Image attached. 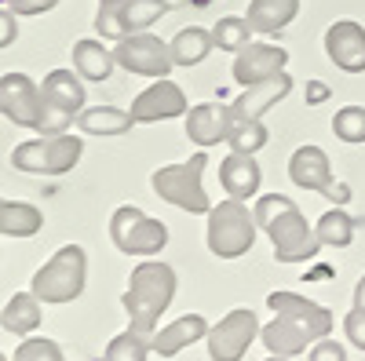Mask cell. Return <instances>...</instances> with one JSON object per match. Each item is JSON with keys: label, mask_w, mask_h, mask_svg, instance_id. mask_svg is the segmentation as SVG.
Listing matches in <instances>:
<instances>
[{"label": "cell", "mask_w": 365, "mask_h": 361, "mask_svg": "<svg viewBox=\"0 0 365 361\" xmlns=\"http://www.w3.org/2000/svg\"><path fill=\"white\" fill-rule=\"evenodd\" d=\"M252 216H256L259 230L270 237L274 259H278V263H307V259L318 256L322 241H318L314 226L307 223V216L296 208L292 197H285V194H263V197H256Z\"/></svg>", "instance_id": "1"}, {"label": "cell", "mask_w": 365, "mask_h": 361, "mask_svg": "<svg viewBox=\"0 0 365 361\" xmlns=\"http://www.w3.org/2000/svg\"><path fill=\"white\" fill-rule=\"evenodd\" d=\"M172 295H175V270L161 259H143L132 270L125 295H120V303H125V310H128L132 333H139L146 340L154 336L161 314L172 307Z\"/></svg>", "instance_id": "2"}, {"label": "cell", "mask_w": 365, "mask_h": 361, "mask_svg": "<svg viewBox=\"0 0 365 361\" xmlns=\"http://www.w3.org/2000/svg\"><path fill=\"white\" fill-rule=\"evenodd\" d=\"M256 230H259V223L249 212V204L237 197H227L220 204H212V212H208V230H205L208 252L220 259L245 256L256 245Z\"/></svg>", "instance_id": "3"}, {"label": "cell", "mask_w": 365, "mask_h": 361, "mask_svg": "<svg viewBox=\"0 0 365 361\" xmlns=\"http://www.w3.org/2000/svg\"><path fill=\"white\" fill-rule=\"evenodd\" d=\"M205 164H208V154H205V150H197L190 161L158 168L154 179H150V187H154V194H158L161 201L182 208V212H190V216H208V212H212V201H208L205 183H201Z\"/></svg>", "instance_id": "4"}, {"label": "cell", "mask_w": 365, "mask_h": 361, "mask_svg": "<svg viewBox=\"0 0 365 361\" xmlns=\"http://www.w3.org/2000/svg\"><path fill=\"white\" fill-rule=\"evenodd\" d=\"M84 278H88V256L81 245H63L58 248L37 274H34V285H29V292H34L41 303H70V299H77L84 292Z\"/></svg>", "instance_id": "5"}, {"label": "cell", "mask_w": 365, "mask_h": 361, "mask_svg": "<svg viewBox=\"0 0 365 361\" xmlns=\"http://www.w3.org/2000/svg\"><path fill=\"white\" fill-rule=\"evenodd\" d=\"M84 77L77 70H51L41 84V95H44V113H41V135H63L73 117L84 110Z\"/></svg>", "instance_id": "6"}, {"label": "cell", "mask_w": 365, "mask_h": 361, "mask_svg": "<svg viewBox=\"0 0 365 361\" xmlns=\"http://www.w3.org/2000/svg\"><path fill=\"white\" fill-rule=\"evenodd\" d=\"M110 237L125 256H143L154 259L168 245V226L154 216H146L135 204H120L110 216Z\"/></svg>", "instance_id": "7"}, {"label": "cell", "mask_w": 365, "mask_h": 361, "mask_svg": "<svg viewBox=\"0 0 365 361\" xmlns=\"http://www.w3.org/2000/svg\"><path fill=\"white\" fill-rule=\"evenodd\" d=\"M81 154H84V142L63 132V135H41V139L19 142L11 164L19 172H34V175H63L81 161Z\"/></svg>", "instance_id": "8"}, {"label": "cell", "mask_w": 365, "mask_h": 361, "mask_svg": "<svg viewBox=\"0 0 365 361\" xmlns=\"http://www.w3.org/2000/svg\"><path fill=\"white\" fill-rule=\"evenodd\" d=\"M172 11L168 0H125V4H99L96 29L103 41H125L132 33H143Z\"/></svg>", "instance_id": "9"}, {"label": "cell", "mask_w": 365, "mask_h": 361, "mask_svg": "<svg viewBox=\"0 0 365 361\" xmlns=\"http://www.w3.org/2000/svg\"><path fill=\"white\" fill-rule=\"evenodd\" d=\"M259 318L252 310H230L220 325L208 328L205 336V347H208V357L212 361H241L249 354V347L259 340Z\"/></svg>", "instance_id": "10"}, {"label": "cell", "mask_w": 365, "mask_h": 361, "mask_svg": "<svg viewBox=\"0 0 365 361\" xmlns=\"http://www.w3.org/2000/svg\"><path fill=\"white\" fill-rule=\"evenodd\" d=\"M113 58H117L120 70L139 73V77H154V80L168 77L172 66H175V63H172V48H168L161 37L146 33V29H143V33L125 37V41H117Z\"/></svg>", "instance_id": "11"}, {"label": "cell", "mask_w": 365, "mask_h": 361, "mask_svg": "<svg viewBox=\"0 0 365 361\" xmlns=\"http://www.w3.org/2000/svg\"><path fill=\"white\" fill-rule=\"evenodd\" d=\"M289 179H292L296 187H303V190L325 194L329 201H336L340 208L351 201V187L332 179V164H329L322 146H299L296 154L289 157Z\"/></svg>", "instance_id": "12"}, {"label": "cell", "mask_w": 365, "mask_h": 361, "mask_svg": "<svg viewBox=\"0 0 365 361\" xmlns=\"http://www.w3.org/2000/svg\"><path fill=\"white\" fill-rule=\"evenodd\" d=\"M0 113L15 120L19 128H37L44 113L41 84H34L26 73H4L0 77Z\"/></svg>", "instance_id": "13"}, {"label": "cell", "mask_w": 365, "mask_h": 361, "mask_svg": "<svg viewBox=\"0 0 365 361\" xmlns=\"http://www.w3.org/2000/svg\"><path fill=\"white\" fill-rule=\"evenodd\" d=\"M285 63H289V51L282 44H267V41H252L245 44L237 55H234V80L241 88H252V84H263L270 77L285 73Z\"/></svg>", "instance_id": "14"}, {"label": "cell", "mask_w": 365, "mask_h": 361, "mask_svg": "<svg viewBox=\"0 0 365 361\" xmlns=\"http://www.w3.org/2000/svg\"><path fill=\"white\" fill-rule=\"evenodd\" d=\"M187 95H182V88L175 84V80H168V77H161V80H154L146 88V92H139L135 95V103H132V120L135 125H154V120H172V117H187Z\"/></svg>", "instance_id": "15"}, {"label": "cell", "mask_w": 365, "mask_h": 361, "mask_svg": "<svg viewBox=\"0 0 365 361\" xmlns=\"http://www.w3.org/2000/svg\"><path fill=\"white\" fill-rule=\"evenodd\" d=\"M267 307L282 318H292L299 328H307L314 340H325L332 333V310L314 303V299L299 295V292H270L267 295Z\"/></svg>", "instance_id": "16"}, {"label": "cell", "mask_w": 365, "mask_h": 361, "mask_svg": "<svg viewBox=\"0 0 365 361\" xmlns=\"http://www.w3.org/2000/svg\"><path fill=\"white\" fill-rule=\"evenodd\" d=\"M325 55L344 73H365V26L354 19H340L325 29Z\"/></svg>", "instance_id": "17"}, {"label": "cell", "mask_w": 365, "mask_h": 361, "mask_svg": "<svg viewBox=\"0 0 365 361\" xmlns=\"http://www.w3.org/2000/svg\"><path fill=\"white\" fill-rule=\"evenodd\" d=\"M230 128H234V113L223 103H197V106L187 110V139L197 142L201 150L227 142Z\"/></svg>", "instance_id": "18"}, {"label": "cell", "mask_w": 365, "mask_h": 361, "mask_svg": "<svg viewBox=\"0 0 365 361\" xmlns=\"http://www.w3.org/2000/svg\"><path fill=\"white\" fill-rule=\"evenodd\" d=\"M289 92H292V77L278 73V77H270L263 84L241 88V95L230 103V113H234V120H263V113L270 106H278Z\"/></svg>", "instance_id": "19"}, {"label": "cell", "mask_w": 365, "mask_h": 361, "mask_svg": "<svg viewBox=\"0 0 365 361\" xmlns=\"http://www.w3.org/2000/svg\"><path fill=\"white\" fill-rule=\"evenodd\" d=\"M208 328H212V325H208L201 314H182V318L161 325L158 333L150 336V350L161 354V357H175V354L187 350V347L201 343V340L208 336Z\"/></svg>", "instance_id": "20"}, {"label": "cell", "mask_w": 365, "mask_h": 361, "mask_svg": "<svg viewBox=\"0 0 365 361\" xmlns=\"http://www.w3.org/2000/svg\"><path fill=\"white\" fill-rule=\"evenodd\" d=\"M220 183L227 190V197H237V201H249L259 194V183H263V172L256 164V154H234L223 157L220 164Z\"/></svg>", "instance_id": "21"}, {"label": "cell", "mask_w": 365, "mask_h": 361, "mask_svg": "<svg viewBox=\"0 0 365 361\" xmlns=\"http://www.w3.org/2000/svg\"><path fill=\"white\" fill-rule=\"evenodd\" d=\"M259 340L270 354H278V357H296V354H303L307 347L318 343L307 328H299L292 318H282V314H274V321L259 328Z\"/></svg>", "instance_id": "22"}, {"label": "cell", "mask_w": 365, "mask_h": 361, "mask_svg": "<svg viewBox=\"0 0 365 361\" xmlns=\"http://www.w3.org/2000/svg\"><path fill=\"white\" fill-rule=\"evenodd\" d=\"M296 15H299V0H252L245 19L252 33H282Z\"/></svg>", "instance_id": "23"}, {"label": "cell", "mask_w": 365, "mask_h": 361, "mask_svg": "<svg viewBox=\"0 0 365 361\" xmlns=\"http://www.w3.org/2000/svg\"><path fill=\"white\" fill-rule=\"evenodd\" d=\"M0 325H4V333H11V336L37 333V325H41V299L34 292H15L4 303V310H0Z\"/></svg>", "instance_id": "24"}, {"label": "cell", "mask_w": 365, "mask_h": 361, "mask_svg": "<svg viewBox=\"0 0 365 361\" xmlns=\"http://www.w3.org/2000/svg\"><path fill=\"white\" fill-rule=\"evenodd\" d=\"M135 125L128 110H117V106H84L77 113V128L84 135H125Z\"/></svg>", "instance_id": "25"}, {"label": "cell", "mask_w": 365, "mask_h": 361, "mask_svg": "<svg viewBox=\"0 0 365 361\" xmlns=\"http://www.w3.org/2000/svg\"><path fill=\"white\" fill-rule=\"evenodd\" d=\"M117 66L113 51L103 44V41H77L73 44V70L84 77V80H106Z\"/></svg>", "instance_id": "26"}, {"label": "cell", "mask_w": 365, "mask_h": 361, "mask_svg": "<svg viewBox=\"0 0 365 361\" xmlns=\"http://www.w3.org/2000/svg\"><path fill=\"white\" fill-rule=\"evenodd\" d=\"M44 226V216L29 201H4L0 197V234L8 237H34Z\"/></svg>", "instance_id": "27"}, {"label": "cell", "mask_w": 365, "mask_h": 361, "mask_svg": "<svg viewBox=\"0 0 365 361\" xmlns=\"http://www.w3.org/2000/svg\"><path fill=\"white\" fill-rule=\"evenodd\" d=\"M168 48H172V63L175 66H197V63H205L208 51L216 44H212V29L187 26V29H179V33L168 41Z\"/></svg>", "instance_id": "28"}, {"label": "cell", "mask_w": 365, "mask_h": 361, "mask_svg": "<svg viewBox=\"0 0 365 361\" xmlns=\"http://www.w3.org/2000/svg\"><path fill=\"white\" fill-rule=\"evenodd\" d=\"M354 226H358V219H351L344 208L336 204V208H329V212L318 219L314 234L322 241V248H347L351 237H354Z\"/></svg>", "instance_id": "29"}, {"label": "cell", "mask_w": 365, "mask_h": 361, "mask_svg": "<svg viewBox=\"0 0 365 361\" xmlns=\"http://www.w3.org/2000/svg\"><path fill=\"white\" fill-rule=\"evenodd\" d=\"M252 37V26H249V19H237V15H227V19H220L216 22V29H212V44H216L220 51H241L245 44H252L249 41Z\"/></svg>", "instance_id": "30"}, {"label": "cell", "mask_w": 365, "mask_h": 361, "mask_svg": "<svg viewBox=\"0 0 365 361\" xmlns=\"http://www.w3.org/2000/svg\"><path fill=\"white\" fill-rule=\"evenodd\" d=\"M230 150L234 154H259V150L267 146V128L263 120H234L230 128Z\"/></svg>", "instance_id": "31"}, {"label": "cell", "mask_w": 365, "mask_h": 361, "mask_svg": "<svg viewBox=\"0 0 365 361\" xmlns=\"http://www.w3.org/2000/svg\"><path fill=\"white\" fill-rule=\"evenodd\" d=\"M146 354H150V340L128 328V333H120L106 343L103 361H146Z\"/></svg>", "instance_id": "32"}, {"label": "cell", "mask_w": 365, "mask_h": 361, "mask_svg": "<svg viewBox=\"0 0 365 361\" xmlns=\"http://www.w3.org/2000/svg\"><path fill=\"white\" fill-rule=\"evenodd\" d=\"M332 132L344 142H365V106H344L332 117Z\"/></svg>", "instance_id": "33"}, {"label": "cell", "mask_w": 365, "mask_h": 361, "mask_svg": "<svg viewBox=\"0 0 365 361\" xmlns=\"http://www.w3.org/2000/svg\"><path fill=\"white\" fill-rule=\"evenodd\" d=\"M15 361H66V357H63V347H58L55 340L26 336V340L15 347Z\"/></svg>", "instance_id": "34"}, {"label": "cell", "mask_w": 365, "mask_h": 361, "mask_svg": "<svg viewBox=\"0 0 365 361\" xmlns=\"http://www.w3.org/2000/svg\"><path fill=\"white\" fill-rule=\"evenodd\" d=\"M307 361H347V347L325 336V340H318V343L307 350Z\"/></svg>", "instance_id": "35"}, {"label": "cell", "mask_w": 365, "mask_h": 361, "mask_svg": "<svg viewBox=\"0 0 365 361\" xmlns=\"http://www.w3.org/2000/svg\"><path fill=\"white\" fill-rule=\"evenodd\" d=\"M344 333H347V340H351L358 350H365V310H361V307H351V310H347Z\"/></svg>", "instance_id": "36"}, {"label": "cell", "mask_w": 365, "mask_h": 361, "mask_svg": "<svg viewBox=\"0 0 365 361\" xmlns=\"http://www.w3.org/2000/svg\"><path fill=\"white\" fill-rule=\"evenodd\" d=\"M58 0H8V8L15 15H41V11H51Z\"/></svg>", "instance_id": "37"}, {"label": "cell", "mask_w": 365, "mask_h": 361, "mask_svg": "<svg viewBox=\"0 0 365 361\" xmlns=\"http://www.w3.org/2000/svg\"><path fill=\"white\" fill-rule=\"evenodd\" d=\"M19 37V26H15V11H4L0 8V48H8L11 41Z\"/></svg>", "instance_id": "38"}, {"label": "cell", "mask_w": 365, "mask_h": 361, "mask_svg": "<svg viewBox=\"0 0 365 361\" xmlns=\"http://www.w3.org/2000/svg\"><path fill=\"white\" fill-rule=\"evenodd\" d=\"M329 99V84L325 80H307V103L311 106H322Z\"/></svg>", "instance_id": "39"}, {"label": "cell", "mask_w": 365, "mask_h": 361, "mask_svg": "<svg viewBox=\"0 0 365 361\" xmlns=\"http://www.w3.org/2000/svg\"><path fill=\"white\" fill-rule=\"evenodd\" d=\"M354 307H361L365 310V274L358 278V285H354Z\"/></svg>", "instance_id": "40"}, {"label": "cell", "mask_w": 365, "mask_h": 361, "mask_svg": "<svg viewBox=\"0 0 365 361\" xmlns=\"http://www.w3.org/2000/svg\"><path fill=\"white\" fill-rule=\"evenodd\" d=\"M263 361H289V357H278V354H270V357H263Z\"/></svg>", "instance_id": "41"}, {"label": "cell", "mask_w": 365, "mask_h": 361, "mask_svg": "<svg viewBox=\"0 0 365 361\" xmlns=\"http://www.w3.org/2000/svg\"><path fill=\"white\" fill-rule=\"evenodd\" d=\"M99 4H125V0H99Z\"/></svg>", "instance_id": "42"}, {"label": "cell", "mask_w": 365, "mask_h": 361, "mask_svg": "<svg viewBox=\"0 0 365 361\" xmlns=\"http://www.w3.org/2000/svg\"><path fill=\"white\" fill-rule=\"evenodd\" d=\"M0 361H8V357H4V354H0Z\"/></svg>", "instance_id": "43"}]
</instances>
